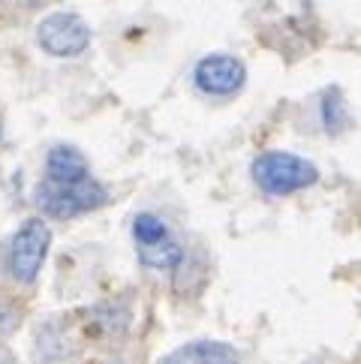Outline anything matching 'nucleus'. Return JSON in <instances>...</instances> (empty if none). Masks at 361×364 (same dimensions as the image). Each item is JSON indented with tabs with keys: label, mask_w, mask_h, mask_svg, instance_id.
Wrapping results in <instances>:
<instances>
[{
	"label": "nucleus",
	"mask_w": 361,
	"mask_h": 364,
	"mask_svg": "<svg viewBox=\"0 0 361 364\" xmlns=\"http://www.w3.org/2000/svg\"><path fill=\"white\" fill-rule=\"evenodd\" d=\"M256 187L268 196H292L319 181V168L292 151H265L250 166Z\"/></svg>",
	"instance_id": "1"
},
{
	"label": "nucleus",
	"mask_w": 361,
	"mask_h": 364,
	"mask_svg": "<svg viewBox=\"0 0 361 364\" xmlns=\"http://www.w3.org/2000/svg\"><path fill=\"white\" fill-rule=\"evenodd\" d=\"M33 202L45 217L72 220L87 211H97L109 202V193L99 181L87 178L82 184H55V181H40L33 190Z\"/></svg>",
	"instance_id": "2"
},
{
	"label": "nucleus",
	"mask_w": 361,
	"mask_h": 364,
	"mask_svg": "<svg viewBox=\"0 0 361 364\" xmlns=\"http://www.w3.org/2000/svg\"><path fill=\"white\" fill-rule=\"evenodd\" d=\"M90 24L79 12H51L36 24V46L48 58H79L90 48Z\"/></svg>",
	"instance_id": "3"
},
{
	"label": "nucleus",
	"mask_w": 361,
	"mask_h": 364,
	"mask_svg": "<svg viewBox=\"0 0 361 364\" xmlns=\"http://www.w3.org/2000/svg\"><path fill=\"white\" fill-rule=\"evenodd\" d=\"M48 247H51V229L45 220H40V217L24 220V226L12 235V244H9L12 277L18 283H33L48 259Z\"/></svg>",
	"instance_id": "4"
},
{
	"label": "nucleus",
	"mask_w": 361,
	"mask_h": 364,
	"mask_svg": "<svg viewBox=\"0 0 361 364\" xmlns=\"http://www.w3.org/2000/svg\"><path fill=\"white\" fill-rule=\"evenodd\" d=\"M193 82L205 97H235L247 85V67L235 55H208L196 63Z\"/></svg>",
	"instance_id": "5"
},
{
	"label": "nucleus",
	"mask_w": 361,
	"mask_h": 364,
	"mask_svg": "<svg viewBox=\"0 0 361 364\" xmlns=\"http://www.w3.org/2000/svg\"><path fill=\"white\" fill-rule=\"evenodd\" d=\"M90 178V166L75 145H55L45 157V181L55 184H82Z\"/></svg>",
	"instance_id": "6"
},
{
	"label": "nucleus",
	"mask_w": 361,
	"mask_h": 364,
	"mask_svg": "<svg viewBox=\"0 0 361 364\" xmlns=\"http://www.w3.org/2000/svg\"><path fill=\"white\" fill-rule=\"evenodd\" d=\"M163 364H241V355L223 341H193L169 353Z\"/></svg>",
	"instance_id": "7"
},
{
	"label": "nucleus",
	"mask_w": 361,
	"mask_h": 364,
	"mask_svg": "<svg viewBox=\"0 0 361 364\" xmlns=\"http://www.w3.org/2000/svg\"><path fill=\"white\" fill-rule=\"evenodd\" d=\"M319 118L328 136H338L350 127V112H346V100L340 87H325L319 97Z\"/></svg>",
	"instance_id": "8"
},
{
	"label": "nucleus",
	"mask_w": 361,
	"mask_h": 364,
	"mask_svg": "<svg viewBox=\"0 0 361 364\" xmlns=\"http://www.w3.org/2000/svg\"><path fill=\"white\" fill-rule=\"evenodd\" d=\"M139 262L148 265V268H157V271H172V268H178L180 262H184V250H180L175 241H160V244L141 247Z\"/></svg>",
	"instance_id": "9"
},
{
	"label": "nucleus",
	"mask_w": 361,
	"mask_h": 364,
	"mask_svg": "<svg viewBox=\"0 0 361 364\" xmlns=\"http://www.w3.org/2000/svg\"><path fill=\"white\" fill-rule=\"evenodd\" d=\"M133 238H136L141 247L169 241V226H166V220H163V217L145 211V214H139V217L133 220Z\"/></svg>",
	"instance_id": "10"
},
{
	"label": "nucleus",
	"mask_w": 361,
	"mask_h": 364,
	"mask_svg": "<svg viewBox=\"0 0 361 364\" xmlns=\"http://www.w3.org/2000/svg\"><path fill=\"white\" fill-rule=\"evenodd\" d=\"M18 322H21L18 307L12 304V301H6L4 295H0V337H6V334L16 331V328H18Z\"/></svg>",
	"instance_id": "11"
},
{
	"label": "nucleus",
	"mask_w": 361,
	"mask_h": 364,
	"mask_svg": "<svg viewBox=\"0 0 361 364\" xmlns=\"http://www.w3.org/2000/svg\"><path fill=\"white\" fill-rule=\"evenodd\" d=\"M0 364H16V355H12V349H6L0 343Z\"/></svg>",
	"instance_id": "12"
},
{
	"label": "nucleus",
	"mask_w": 361,
	"mask_h": 364,
	"mask_svg": "<svg viewBox=\"0 0 361 364\" xmlns=\"http://www.w3.org/2000/svg\"><path fill=\"white\" fill-rule=\"evenodd\" d=\"M24 4H28V6H33V4H40V0H24Z\"/></svg>",
	"instance_id": "13"
},
{
	"label": "nucleus",
	"mask_w": 361,
	"mask_h": 364,
	"mask_svg": "<svg viewBox=\"0 0 361 364\" xmlns=\"http://www.w3.org/2000/svg\"><path fill=\"white\" fill-rule=\"evenodd\" d=\"M0 133H4V127H0Z\"/></svg>",
	"instance_id": "14"
}]
</instances>
